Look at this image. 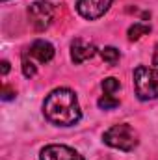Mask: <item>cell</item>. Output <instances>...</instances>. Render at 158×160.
I'll return each instance as SVG.
<instances>
[{
	"instance_id": "cell-16",
	"label": "cell",
	"mask_w": 158,
	"mask_h": 160,
	"mask_svg": "<svg viewBox=\"0 0 158 160\" xmlns=\"http://www.w3.org/2000/svg\"><path fill=\"white\" fill-rule=\"evenodd\" d=\"M153 65H158V45L155 48V54H153Z\"/></svg>"
},
{
	"instance_id": "cell-14",
	"label": "cell",
	"mask_w": 158,
	"mask_h": 160,
	"mask_svg": "<svg viewBox=\"0 0 158 160\" xmlns=\"http://www.w3.org/2000/svg\"><path fill=\"white\" fill-rule=\"evenodd\" d=\"M15 99V89H11L9 86H4L2 88V101H11Z\"/></svg>"
},
{
	"instance_id": "cell-2",
	"label": "cell",
	"mask_w": 158,
	"mask_h": 160,
	"mask_svg": "<svg viewBox=\"0 0 158 160\" xmlns=\"http://www.w3.org/2000/svg\"><path fill=\"white\" fill-rule=\"evenodd\" d=\"M102 142L108 147H112V149H119V151L130 153V151H134L138 147L140 134L128 123H119V125H112L108 130H104Z\"/></svg>"
},
{
	"instance_id": "cell-5",
	"label": "cell",
	"mask_w": 158,
	"mask_h": 160,
	"mask_svg": "<svg viewBox=\"0 0 158 160\" xmlns=\"http://www.w3.org/2000/svg\"><path fill=\"white\" fill-rule=\"evenodd\" d=\"M114 0H77V11L87 21L101 19L112 6Z\"/></svg>"
},
{
	"instance_id": "cell-11",
	"label": "cell",
	"mask_w": 158,
	"mask_h": 160,
	"mask_svg": "<svg viewBox=\"0 0 158 160\" xmlns=\"http://www.w3.org/2000/svg\"><path fill=\"white\" fill-rule=\"evenodd\" d=\"M101 88H102V91H104L106 95H114L116 91L121 89V82H119L116 77H108V78H104L101 82Z\"/></svg>"
},
{
	"instance_id": "cell-13",
	"label": "cell",
	"mask_w": 158,
	"mask_h": 160,
	"mask_svg": "<svg viewBox=\"0 0 158 160\" xmlns=\"http://www.w3.org/2000/svg\"><path fill=\"white\" fill-rule=\"evenodd\" d=\"M36 73H37V65L32 60H28V56H22V75L26 78H32L36 77Z\"/></svg>"
},
{
	"instance_id": "cell-8",
	"label": "cell",
	"mask_w": 158,
	"mask_h": 160,
	"mask_svg": "<svg viewBox=\"0 0 158 160\" xmlns=\"http://www.w3.org/2000/svg\"><path fill=\"white\" fill-rule=\"evenodd\" d=\"M28 54H30V58H36L39 63H48V62H52L56 50H54V47H52L48 41L36 39L32 45H30Z\"/></svg>"
},
{
	"instance_id": "cell-17",
	"label": "cell",
	"mask_w": 158,
	"mask_h": 160,
	"mask_svg": "<svg viewBox=\"0 0 158 160\" xmlns=\"http://www.w3.org/2000/svg\"><path fill=\"white\" fill-rule=\"evenodd\" d=\"M2 2H7V0H2Z\"/></svg>"
},
{
	"instance_id": "cell-7",
	"label": "cell",
	"mask_w": 158,
	"mask_h": 160,
	"mask_svg": "<svg viewBox=\"0 0 158 160\" xmlns=\"http://www.w3.org/2000/svg\"><path fill=\"white\" fill-rule=\"evenodd\" d=\"M97 52L99 50H97V47L93 43L82 39V38H77V39H73V43H71V60L77 65L87 62V60H91Z\"/></svg>"
},
{
	"instance_id": "cell-15",
	"label": "cell",
	"mask_w": 158,
	"mask_h": 160,
	"mask_svg": "<svg viewBox=\"0 0 158 160\" xmlns=\"http://www.w3.org/2000/svg\"><path fill=\"white\" fill-rule=\"evenodd\" d=\"M0 65H2V75L6 77V75L9 73V62H7V60H2V63H0Z\"/></svg>"
},
{
	"instance_id": "cell-1",
	"label": "cell",
	"mask_w": 158,
	"mask_h": 160,
	"mask_svg": "<svg viewBox=\"0 0 158 160\" xmlns=\"http://www.w3.org/2000/svg\"><path fill=\"white\" fill-rule=\"evenodd\" d=\"M43 116L45 119L56 127H73L82 119V110L78 97L69 88L52 89L43 101Z\"/></svg>"
},
{
	"instance_id": "cell-4",
	"label": "cell",
	"mask_w": 158,
	"mask_h": 160,
	"mask_svg": "<svg viewBox=\"0 0 158 160\" xmlns=\"http://www.w3.org/2000/svg\"><path fill=\"white\" fill-rule=\"evenodd\" d=\"M26 15H28V22L30 26L36 30V32H45L52 21H54V15H56V8L52 2H47V0H36L28 6L26 9Z\"/></svg>"
},
{
	"instance_id": "cell-6",
	"label": "cell",
	"mask_w": 158,
	"mask_h": 160,
	"mask_svg": "<svg viewBox=\"0 0 158 160\" xmlns=\"http://www.w3.org/2000/svg\"><path fill=\"white\" fill-rule=\"evenodd\" d=\"M39 160H84V157L69 145L50 143V145H45L41 149Z\"/></svg>"
},
{
	"instance_id": "cell-12",
	"label": "cell",
	"mask_w": 158,
	"mask_h": 160,
	"mask_svg": "<svg viewBox=\"0 0 158 160\" xmlns=\"http://www.w3.org/2000/svg\"><path fill=\"white\" fill-rule=\"evenodd\" d=\"M97 106L101 110H114L119 106V99H116L114 95H102L99 101H97Z\"/></svg>"
},
{
	"instance_id": "cell-3",
	"label": "cell",
	"mask_w": 158,
	"mask_h": 160,
	"mask_svg": "<svg viewBox=\"0 0 158 160\" xmlns=\"http://www.w3.org/2000/svg\"><path fill=\"white\" fill-rule=\"evenodd\" d=\"M134 91L140 101H155L158 99V69L138 65L132 73Z\"/></svg>"
},
{
	"instance_id": "cell-9",
	"label": "cell",
	"mask_w": 158,
	"mask_h": 160,
	"mask_svg": "<svg viewBox=\"0 0 158 160\" xmlns=\"http://www.w3.org/2000/svg\"><path fill=\"white\" fill-rule=\"evenodd\" d=\"M149 32H151V26H149V24H145V22H134V24L128 26L126 36H128V39L130 41H138L140 38L147 36Z\"/></svg>"
},
{
	"instance_id": "cell-10",
	"label": "cell",
	"mask_w": 158,
	"mask_h": 160,
	"mask_svg": "<svg viewBox=\"0 0 158 160\" xmlns=\"http://www.w3.org/2000/svg\"><path fill=\"white\" fill-rule=\"evenodd\" d=\"M99 54H101V58H102L108 65H116L119 62V58H121V52H119L116 47H104V48L99 50Z\"/></svg>"
}]
</instances>
